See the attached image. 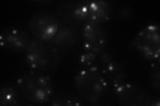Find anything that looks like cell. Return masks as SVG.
Returning a JSON list of instances; mask_svg holds the SVG:
<instances>
[{
  "instance_id": "obj_3",
  "label": "cell",
  "mask_w": 160,
  "mask_h": 106,
  "mask_svg": "<svg viewBox=\"0 0 160 106\" xmlns=\"http://www.w3.org/2000/svg\"><path fill=\"white\" fill-rule=\"evenodd\" d=\"M29 67L34 71L49 72L56 69L60 62L58 50L53 45L41 40H33L26 51Z\"/></svg>"
},
{
  "instance_id": "obj_10",
  "label": "cell",
  "mask_w": 160,
  "mask_h": 106,
  "mask_svg": "<svg viewBox=\"0 0 160 106\" xmlns=\"http://www.w3.org/2000/svg\"><path fill=\"white\" fill-rule=\"evenodd\" d=\"M78 37L76 29L60 21L58 32L52 39L47 42L56 48H69L76 45L78 42Z\"/></svg>"
},
{
  "instance_id": "obj_15",
  "label": "cell",
  "mask_w": 160,
  "mask_h": 106,
  "mask_svg": "<svg viewBox=\"0 0 160 106\" xmlns=\"http://www.w3.org/2000/svg\"><path fill=\"white\" fill-rule=\"evenodd\" d=\"M149 79L151 86L159 92L160 90V66L159 62L152 66Z\"/></svg>"
},
{
  "instance_id": "obj_5",
  "label": "cell",
  "mask_w": 160,
  "mask_h": 106,
  "mask_svg": "<svg viewBox=\"0 0 160 106\" xmlns=\"http://www.w3.org/2000/svg\"><path fill=\"white\" fill-rule=\"evenodd\" d=\"M59 19L46 11L38 12L30 17L28 27L30 33L38 40L48 41L58 31Z\"/></svg>"
},
{
  "instance_id": "obj_9",
  "label": "cell",
  "mask_w": 160,
  "mask_h": 106,
  "mask_svg": "<svg viewBox=\"0 0 160 106\" xmlns=\"http://www.w3.org/2000/svg\"><path fill=\"white\" fill-rule=\"evenodd\" d=\"M32 41L26 30L19 27L6 28L0 35L2 47L14 53L26 52Z\"/></svg>"
},
{
  "instance_id": "obj_7",
  "label": "cell",
  "mask_w": 160,
  "mask_h": 106,
  "mask_svg": "<svg viewBox=\"0 0 160 106\" xmlns=\"http://www.w3.org/2000/svg\"><path fill=\"white\" fill-rule=\"evenodd\" d=\"M118 103L126 106H149L152 98L147 91L133 83H124L114 88Z\"/></svg>"
},
{
  "instance_id": "obj_18",
  "label": "cell",
  "mask_w": 160,
  "mask_h": 106,
  "mask_svg": "<svg viewBox=\"0 0 160 106\" xmlns=\"http://www.w3.org/2000/svg\"><path fill=\"white\" fill-rule=\"evenodd\" d=\"M133 10L129 7H123L119 10V16L122 19H129L132 17Z\"/></svg>"
},
{
  "instance_id": "obj_12",
  "label": "cell",
  "mask_w": 160,
  "mask_h": 106,
  "mask_svg": "<svg viewBox=\"0 0 160 106\" xmlns=\"http://www.w3.org/2000/svg\"><path fill=\"white\" fill-rule=\"evenodd\" d=\"M102 72L108 86L110 85L116 88L126 82L127 70L125 66L121 62L114 60L106 67L103 68Z\"/></svg>"
},
{
  "instance_id": "obj_11",
  "label": "cell",
  "mask_w": 160,
  "mask_h": 106,
  "mask_svg": "<svg viewBox=\"0 0 160 106\" xmlns=\"http://www.w3.org/2000/svg\"><path fill=\"white\" fill-rule=\"evenodd\" d=\"M112 16V5L103 0H91L89 5V21L102 25L108 22Z\"/></svg>"
},
{
  "instance_id": "obj_17",
  "label": "cell",
  "mask_w": 160,
  "mask_h": 106,
  "mask_svg": "<svg viewBox=\"0 0 160 106\" xmlns=\"http://www.w3.org/2000/svg\"><path fill=\"white\" fill-rule=\"evenodd\" d=\"M97 54H98V61L100 63V64L102 66L103 68L106 67V66H108V64L114 61L113 54L110 52L108 51V50H103V51L100 52Z\"/></svg>"
},
{
  "instance_id": "obj_19",
  "label": "cell",
  "mask_w": 160,
  "mask_h": 106,
  "mask_svg": "<svg viewBox=\"0 0 160 106\" xmlns=\"http://www.w3.org/2000/svg\"><path fill=\"white\" fill-rule=\"evenodd\" d=\"M160 105V98L159 96H157L153 99H152V102L150 105L151 106H159Z\"/></svg>"
},
{
  "instance_id": "obj_6",
  "label": "cell",
  "mask_w": 160,
  "mask_h": 106,
  "mask_svg": "<svg viewBox=\"0 0 160 106\" xmlns=\"http://www.w3.org/2000/svg\"><path fill=\"white\" fill-rule=\"evenodd\" d=\"M90 1L78 0L61 2L56 7L57 16L60 21L70 26L83 25L89 21L88 9Z\"/></svg>"
},
{
  "instance_id": "obj_8",
  "label": "cell",
  "mask_w": 160,
  "mask_h": 106,
  "mask_svg": "<svg viewBox=\"0 0 160 106\" xmlns=\"http://www.w3.org/2000/svg\"><path fill=\"white\" fill-rule=\"evenodd\" d=\"M83 47L86 51L98 54L106 48L108 33L102 25L88 21L83 25Z\"/></svg>"
},
{
  "instance_id": "obj_14",
  "label": "cell",
  "mask_w": 160,
  "mask_h": 106,
  "mask_svg": "<svg viewBox=\"0 0 160 106\" xmlns=\"http://www.w3.org/2000/svg\"><path fill=\"white\" fill-rule=\"evenodd\" d=\"M49 104L54 106H78L85 104L79 95L68 92H59L52 97Z\"/></svg>"
},
{
  "instance_id": "obj_13",
  "label": "cell",
  "mask_w": 160,
  "mask_h": 106,
  "mask_svg": "<svg viewBox=\"0 0 160 106\" xmlns=\"http://www.w3.org/2000/svg\"><path fill=\"white\" fill-rule=\"evenodd\" d=\"M11 84L3 85L0 90V105L6 106L21 105L23 104L21 94Z\"/></svg>"
},
{
  "instance_id": "obj_16",
  "label": "cell",
  "mask_w": 160,
  "mask_h": 106,
  "mask_svg": "<svg viewBox=\"0 0 160 106\" xmlns=\"http://www.w3.org/2000/svg\"><path fill=\"white\" fill-rule=\"evenodd\" d=\"M98 60L97 54L86 51L82 53L79 57V62L84 68H88L94 67L95 63Z\"/></svg>"
},
{
  "instance_id": "obj_1",
  "label": "cell",
  "mask_w": 160,
  "mask_h": 106,
  "mask_svg": "<svg viewBox=\"0 0 160 106\" xmlns=\"http://www.w3.org/2000/svg\"><path fill=\"white\" fill-rule=\"evenodd\" d=\"M75 87L85 104L98 105L106 94L108 85L97 66L84 68L74 78Z\"/></svg>"
},
{
  "instance_id": "obj_2",
  "label": "cell",
  "mask_w": 160,
  "mask_h": 106,
  "mask_svg": "<svg viewBox=\"0 0 160 106\" xmlns=\"http://www.w3.org/2000/svg\"><path fill=\"white\" fill-rule=\"evenodd\" d=\"M17 87L23 98L29 102L48 103L53 95V84L48 76L38 71L23 74L17 80Z\"/></svg>"
},
{
  "instance_id": "obj_4",
  "label": "cell",
  "mask_w": 160,
  "mask_h": 106,
  "mask_svg": "<svg viewBox=\"0 0 160 106\" xmlns=\"http://www.w3.org/2000/svg\"><path fill=\"white\" fill-rule=\"evenodd\" d=\"M158 24H149L143 27L131 43V47L150 61L159 62L160 57V35Z\"/></svg>"
}]
</instances>
